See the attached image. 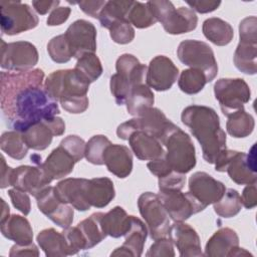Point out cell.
I'll use <instances>...</instances> for the list:
<instances>
[{"label": "cell", "instance_id": "cell-32", "mask_svg": "<svg viewBox=\"0 0 257 257\" xmlns=\"http://www.w3.org/2000/svg\"><path fill=\"white\" fill-rule=\"evenodd\" d=\"M202 31L205 37L218 46L229 44L234 36L233 27L225 20L218 17H211L203 22Z\"/></svg>", "mask_w": 257, "mask_h": 257}, {"label": "cell", "instance_id": "cell-60", "mask_svg": "<svg viewBox=\"0 0 257 257\" xmlns=\"http://www.w3.org/2000/svg\"><path fill=\"white\" fill-rule=\"evenodd\" d=\"M1 204H2V214H1V220L0 221H3V220H5L6 218L9 217L10 210H9V206L6 204V202L3 199H1Z\"/></svg>", "mask_w": 257, "mask_h": 257}, {"label": "cell", "instance_id": "cell-4", "mask_svg": "<svg viewBox=\"0 0 257 257\" xmlns=\"http://www.w3.org/2000/svg\"><path fill=\"white\" fill-rule=\"evenodd\" d=\"M161 143L167 149L164 157L173 171L187 174L196 166L195 146L189 135L175 123L161 139Z\"/></svg>", "mask_w": 257, "mask_h": 257}, {"label": "cell", "instance_id": "cell-22", "mask_svg": "<svg viewBox=\"0 0 257 257\" xmlns=\"http://www.w3.org/2000/svg\"><path fill=\"white\" fill-rule=\"evenodd\" d=\"M86 184L87 179L67 178L58 182L54 190L61 202L84 212L90 209V205L86 200Z\"/></svg>", "mask_w": 257, "mask_h": 257}, {"label": "cell", "instance_id": "cell-27", "mask_svg": "<svg viewBox=\"0 0 257 257\" xmlns=\"http://www.w3.org/2000/svg\"><path fill=\"white\" fill-rule=\"evenodd\" d=\"M2 235L18 245H29L33 243V231L29 221L20 215H11L0 221Z\"/></svg>", "mask_w": 257, "mask_h": 257}, {"label": "cell", "instance_id": "cell-7", "mask_svg": "<svg viewBox=\"0 0 257 257\" xmlns=\"http://www.w3.org/2000/svg\"><path fill=\"white\" fill-rule=\"evenodd\" d=\"M255 160V145L248 155L225 149L219 154L215 169L218 172H227L230 179L238 185H250L257 180Z\"/></svg>", "mask_w": 257, "mask_h": 257}, {"label": "cell", "instance_id": "cell-14", "mask_svg": "<svg viewBox=\"0 0 257 257\" xmlns=\"http://www.w3.org/2000/svg\"><path fill=\"white\" fill-rule=\"evenodd\" d=\"M38 209L54 224L61 228L70 227L73 222V207L63 203L57 197L54 187L47 186L36 197Z\"/></svg>", "mask_w": 257, "mask_h": 257}, {"label": "cell", "instance_id": "cell-13", "mask_svg": "<svg viewBox=\"0 0 257 257\" xmlns=\"http://www.w3.org/2000/svg\"><path fill=\"white\" fill-rule=\"evenodd\" d=\"M38 51L28 41L6 43L1 39V67L11 72L31 70L38 62Z\"/></svg>", "mask_w": 257, "mask_h": 257}, {"label": "cell", "instance_id": "cell-34", "mask_svg": "<svg viewBox=\"0 0 257 257\" xmlns=\"http://www.w3.org/2000/svg\"><path fill=\"white\" fill-rule=\"evenodd\" d=\"M102 228L106 236L112 238L122 237L128 229L130 216L120 206H115L101 218Z\"/></svg>", "mask_w": 257, "mask_h": 257}, {"label": "cell", "instance_id": "cell-16", "mask_svg": "<svg viewBox=\"0 0 257 257\" xmlns=\"http://www.w3.org/2000/svg\"><path fill=\"white\" fill-rule=\"evenodd\" d=\"M64 36L68 42L73 58H80L85 53L96 50V28L84 19H78L66 29Z\"/></svg>", "mask_w": 257, "mask_h": 257}, {"label": "cell", "instance_id": "cell-41", "mask_svg": "<svg viewBox=\"0 0 257 257\" xmlns=\"http://www.w3.org/2000/svg\"><path fill=\"white\" fill-rule=\"evenodd\" d=\"M127 21L140 29L148 28L157 22L147 3L139 1H133L127 13Z\"/></svg>", "mask_w": 257, "mask_h": 257}, {"label": "cell", "instance_id": "cell-15", "mask_svg": "<svg viewBox=\"0 0 257 257\" xmlns=\"http://www.w3.org/2000/svg\"><path fill=\"white\" fill-rule=\"evenodd\" d=\"M158 196L174 222H184L194 214L206 209L190 192H160Z\"/></svg>", "mask_w": 257, "mask_h": 257}, {"label": "cell", "instance_id": "cell-10", "mask_svg": "<svg viewBox=\"0 0 257 257\" xmlns=\"http://www.w3.org/2000/svg\"><path fill=\"white\" fill-rule=\"evenodd\" d=\"M138 207L153 240L170 237V216L157 194L143 193L138 199Z\"/></svg>", "mask_w": 257, "mask_h": 257}, {"label": "cell", "instance_id": "cell-36", "mask_svg": "<svg viewBox=\"0 0 257 257\" xmlns=\"http://www.w3.org/2000/svg\"><path fill=\"white\" fill-rule=\"evenodd\" d=\"M227 117L226 130L233 138H246L252 134L255 126V120L244 108L229 114Z\"/></svg>", "mask_w": 257, "mask_h": 257}, {"label": "cell", "instance_id": "cell-59", "mask_svg": "<svg viewBox=\"0 0 257 257\" xmlns=\"http://www.w3.org/2000/svg\"><path fill=\"white\" fill-rule=\"evenodd\" d=\"M12 172H13V168L9 167L6 164L5 158L3 156H1V181H0V188L4 189L7 188L11 183V176H12Z\"/></svg>", "mask_w": 257, "mask_h": 257}, {"label": "cell", "instance_id": "cell-31", "mask_svg": "<svg viewBox=\"0 0 257 257\" xmlns=\"http://www.w3.org/2000/svg\"><path fill=\"white\" fill-rule=\"evenodd\" d=\"M154 101L155 97L151 88L147 83H140L132 88L124 104L126 105L127 112L136 117L153 107Z\"/></svg>", "mask_w": 257, "mask_h": 257}, {"label": "cell", "instance_id": "cell-50", "mask_svg": "<svg viewBox=\"0 0 257 257\" xmlns=\"http://www.w3.org/2000/svg\"><path fill=\"white\" fill-rule=\"evenodd\" d=\"M239 37L241 42L257 44V18L249 16L239 24Z\"/></svg>", "mask_w": 257, "mask_h": 257}, {"label": "cell", "instance_id": "cell-5", "mask_svg": "<svg viewBox=\"0 0 257 257\" xmlns=\"http://www.w3.org/2000/svg\"><path fill=\"white\" fill-rule=\"evenodd\" d=\"M116 73L110 77V92L118 105L125 103L132 88L140 83H146L148 66L141 63L133 54L124 53L115 62Z\"/></svg>", "mask_w": 257, "mask_h": 257}, {"label": "cell", "instance_id": "cell-47", "mask_svg": "<svg viewBox=\"0 0 257 257\" xmlns=\"http://www.w3.org/2000/svg\"><path fill=\"white\" fill-rule=\"evenodd\" d=\"M85 145L86 143L80 137L75 135L67 136L59 144V146H61L71 155V157L74 159L76 163L79 162L84 157Z\"/></svg>", "mask_w": 257, "mask_h": 257}, {"label": "cell", "instance_id": "cell-20", "mask_svg": "<svg viewBox=\"0 0 257 257\" xmlns=\"http://www.w3.org/2000/svg\"><path fill=\"white\" fill-rule=\"evenodd\" d=\"M51 182L52 180L38 164L36 166H19L13 169L10 185L36 197Z\"/></svg>", "mask_w": 257, "mask_h": 257}, {"label": "cell", "instance_id": "cell-37", "mask_svg": "<svg viewBox=\"0 0 257 257\" xmlns=\"http://www.w3.org/2000/svg\"><path fill=\"white\" fill-rule=\"evenodd\" d=\"M132 4L133 1L125 0L106 1V4L98 17L100 25L106 29H109L111 25L117 21H127V13Z\"/></svg>", "mask_w": 257, "mask_h": 257}, {"label": "cell", "instance_id": "cell-23", "mask_svg": "<svg viewBox=\"0 0 257 257\" xmlns=\"http://www.w3.org/2000/svg\"><path fill=\"white\" fill-rule=\"evenodd\" d=\"M148 228L138 217L130 216L128 229L123 235V244L110 253V256H133L140 257L143 254L144 246L148 236Z\"/></svg>", "mask_w": 257, "mask_h": 257}, {"label": "cell", "instance_id": "cell-51", "mask_svg": "<svg viewBox=\"0 0 257 257\" xmlns=\"http://www.w3.org/2000/svg\"><path fill=\"white\" fill-rule=\"evenodd\" d=\"M8 195L11 199L13 206L18 211H20L24 216H27L30 213L31 203H30V198L26 192L13 188L8 191Z\"/></svg>", "mask_w": 257, "mask_h": 257}, {"label": "cell", "instance_id": "cell-35", "mask_svg": "<svg viewBox=\"0 0 257 257\" xmlns=\"http://www.w3.org/2000/svg\"><path fill=\"white\" fill-rule=\"evenodd\" d=\"M257 44L239 41L234 53L233 61L238 70L253 75L257 71Z\"/></svg>", "mask_w": 257, "mask_h": 257}, {"label": "cell", "instance_id": "cell-43", "mask_svg": "<svg viewBox=\"0 0 257 257\" xmlns=\"http://www.w3.org/2000/svg\"><path fill=\"white\" fill-rule=\"evenodd\" d=\"M74 68L83 74L90 83L95 81L103 71L101 62L95 53L83 54L77 59Z\"/></svg>", "mask_w": 257, "mask_h": 257}, {"label": "cell", "instance_id": "cell-52", "mask_svg": "<svg viewBox=\"0 0 257 257\" xmlns=\"http://www.w3.org/2000/svg\"><path fill=\"white\" fill-rule=\"evenodd\" d=\"M79 6V8L87 15L97 18L99 17L100 12L106 4V1L103 0H94V1H80L78 3H74Z\"/></svg>", "mask_w": 257, "mask_h": 257}, {"label": "cell", "instance_id": "cell-48", "mask_svg": "<svg viewBox=\"0 0 257 257\" xmlns=\"http://www.w3.org/2000/svg\"><path fill=\"white\" fill-rule=\"evenodd\" d=\"M62 233L65 237V240H66V243L68 246L69 255H74V254H77L81 250H86L85 242H84L83 237H82L79 229L77 228V226L64 228Z\"/></svg>", "mask_w": 257, "mask_h": 257}, {"label": "cell", "instance_id": "cell-42", "mask_svg": "<svg viewBox=\"0 0 257 257\" xmlns=\"http://www.w3.org/2000/svg\"><path fill=\"white\" fill-rule=\"evenodd\" d=\"M110 141L103 135H95L91 137L85 145L84 157L87 162L93 165H104L103 155L105 149L110 145Z\"/></svg>", "mask_w": 257, "mask_h": 257}, {"label": "cell", "instance_id": "cell-19", "mask_svg": "<svg viewBox=\"0 0 257 257\" xmlns=\"http://www.w3.org/2000/svg\"><path fill=\"white\" fill-rule=\"evenodd\" d=\"M204 255L208 257L252 256L244 248L239 247V237L231 228H221L216 231L208 240Z\"/></svg>", "mask_w": 257, "mask_h": 257}, {"label": "cell", "instance_id": "cell-26", "mask_svg": "<svg viewBox=\"0 0 257 257\" xmlns=\"http://www.w3.org/2000/svg\"><path fill=\"white\" fill-rule=\"evenodd\" d=\"M103 163L111 174L124 179L133 171L132 151L126 146L110 144L105 149Z\"/></svg>", "mask_w": 257, "mask_h": 257}, {"label": "cell", "instance_id": "cell-54", "mask_svg": "<svg viewBox=\"0 0 257 257\" xmlns=\"http://www.w3.org/2000/svg\"><path fill=\"white\" fill-rule=\"evenodd\" d=\"M71 9L69 7H57L54 10H52L47 18V25L48 26H56L64 23L69 15H70Z\"/></svg>", "mask_w": 257, "mask_h": 257}, {"label": "cell", "instance_id": "cell-25", "mask_svg": "<svg viewBox=\"0 0 257 257\" xmlns=\"http://www.w3.org/2000/svg\"><path fill=\"white\" fill-rule=\"evenodd\" d=\"M127 141L132 152L142 161H154L165 155L160 140L144 131H136Z\"/></svg>", "mask_w": 257, "mask_h": 257}, {"label": "cell", "instance_id": "cell-39", "mask_svg": "<svg viewBox=\"0 0 257 257\" xmlns=\"http://www.w3.org/2000/svg\"><path fill=\"white\" fill-rule=\"evenodd\" d=\"M215 213L222 218L236 216L242 209L240 194L237 190L226 189L222 198L213 204Z\"/></svg>", "mask_w": 257, "mask_h": 257}, {"label": "cell", "instance_id": "cell-3", "mask_svg": "<svg viewBox=\"0 0 257 257\" xmlns=\"http://www.w3.org/2000/svg\"><path fill=\"white\" fill-rule=\"evenodd\" d=\"M89 80L75 68L51 72L44 81V88L62 108L70 113L84 112L89 104Z\"/></svg>", "mask_w": 257, "mask_h": 257}, {"label": "cell", "instance_id": "cell-29", "mask_svg": "<svg viewBox=\"0 0 257 257\" xmlns=\"http://www.w3.org/2000/svg\"><path fill=\"white\" fill-rule=\"evenodd\" d=\"M115 196L112 181L107 177L93 178L86 184V200L90 207L104 208Z\"/></svg>", "mask_w": 257, "mask_h": 257}, {"label": "cell", "instance_id": "cell-18", "mask_svg": "<svg viewBox=\"0 0 257 257\" xmlns=\"http://www.w3.org/2000/svg\"><path fill=\"white\" fill-rule=\"evenodd\" d=\"M178 76L179 69L174 62L165 55H158L149 63L146 83L157 91H165L173 86Z\"/></svg>", "mask_w": 257, "mask_h": 257}, {"label": "cell", "instance_id": "cell-24", "mask_svg": "<svg viewBox=\"0 0 257 257\" xmlns=\"http://www.w3.org/2000/svg\"><path fill=\"white\" fill-rule=\"evenodd\" d=\"M170 238L177 247L180 256H202L201 241L196 230L187 223L175 222L170 227Z\"/></svg>", "mask_w": 257, "mask_h": 257}, {"label": "cell", "instance_id": "cell-45", "mask_svg": "<svg viewBox=\"0 0 257 257\" xmlns=\"http://www.w3.org/2000/svg\"><path fill=\"white\" fill-rule=\"evenodd\" d=\"M108 30L111 39L118 44H127L135 38V29L126 20L113 23Z\"/></svg>", "mask_w": 257, "mask_h": 257}, {"label": "cell", "instance_id": "cell-38", "mask_svg": "<svg viewBox=\"0 0 257 257\" xmlns=\"http://www.w3.org/2000/svg\"><path fill=\"white\" fill-rule=\"evenodd\" d=\"M0 147L5 154L14 160L24 159L29 150L23 140L22 133L14 130L2 134Z\"/></svg>", "mask_w": 257, "mask_h": 257}, {"label": "cell", "instance_id": "cell-55", "mask_svg": "<svg viewBox=\"0 0 257 257\" xmlns=\"http://www.w3.org/2000/svg\"><path fill=\"white\" fill-rule=\"evenodd\" d=\"M165 156V155H164ZM161 157L157 160L154 161H150L147 164V167L149 169V171L155 175L156 177L160 178L163 176H166L167 174H169L170 172H172L173 170L170 168V166L168 165V163L165 160V157Z\"/></svg>", "mask_w": 257, "mask_h": 257}, {"label": "cell", "instance_id": "cell-8", "mask_svg": "<svg viewBox=\"0 0 257 257\" xmlns=\"http://www.w3.org/2000/svg\"><path fill=\"white\" fill-rule=\"evenodd\" d=\"M178 58L190 68L201 70L211 82L218 73V64L212 48L206 42L187 39L182 41L177 49Z\"/></svg>", "mask_w": 257, "mask_h": 257}, {"label": "cell", "instance_id": "cell-40", "mask_svg": "<svg viewBox=\"0 0 257 257\" xmlns=\"http://www.w3.org/2000/svg\"><path fill=\"white\" fill-rule=\"evenodd\" d=\"M206 83V75L196 68L184 69L178 79L179 88L187 94H196L200 92Z\"/></svg>", "mask_w": 257, "mask_h": 257}, {"label": "cell", "instance_id": "cell-57", "mask_svg": "<svg viewBox=\"0 0 257 257\" xmlns=\"http://www.w3.org/2000/svg\"><path fill=\"white\" fill-rule=\"evenodd\" d=\"M9 256H39V251L34 243H31L29 245L15 244L11 247Z\"/></svg>", "mask_w": 257, "mask_h": 257}, {"label": "cell", "instance_id": "cell-17", "mask_svg": "<svg viewBox=\"0 0 257 257\" xmlns=\"http://www.w3.org/2000/svg\"><path fill=\"white\" fill-rule=\"evenodd\" d=\"M65 123L59 116H53L37 122L22 133L23 140L29 149L43 151L47 149L53 137L63 135Z\"/></svg>", "mask_w": 257, "mask_h": 257}, {"label": "cell", "instance_id": "cell-12", "mask_svg": "<svg viewBox=\"0 0 257 257\" xmlns=\"http://www.w3.org/2000/svg\"><path fill=\"white\" fill-rule=\"evenodd\" d=\"M214 94L224 115L244 108L250 100L251 90L242 78H220L214 84Z\"/></svg>", "mask_w": 257, "mask_h": 257}, {"label": "cell", "instance_id": "cell-33", "mask_svg": "<svg viewBox=\"0 0 257 257\" xmlns=\"http://www.w3.org/2000/svg\"><path fill=\"white\" fill-rule=\"evenodd\" d=\"M104 213L96 212L91 214L88 218L82 220L77 224L83 240L85 242V249H91L97 244H99L106 236L102 224L101 218Z\"/></svg>", "mask_w": 257, "mask_h": 257}, {"label": "cell", "instance_id": "cell-49", "mask_svg": "<svg viewBox=\"0 0 257 257\" xmlns=\"http://www.w3.org/2000/svg\"><path fill=\"white\" fill-rule=\"evenodd\" d=\"M147 257H174V243L170 237L155 240L146 253Z\"/></svg>", "mask_w": 257, "mask_h": 257}, {"label": "cell", "instance_id": "cell-28", "mask_svg": "<svg viewBox=\"0 0 257 257\" xmlns=\"http://www.w3.org/2000/svg\"><path fill=\"white\" fill-rule=\"evenodd\" d=\"M75 163L76 162L71 155L61 146H58L52 150L44 163H40V166L46 175L53 181L69 175L72 172Z\"/></svg>", "mask_w": 257, "mask_h": 257}, {"label": "cell", "instance_id": "cell-44", "mask_svg": "<svg viewBox=\"0 0 257 257\" xmlns=\"http://www.w3.org/2000/svg\"><path fill=\"white\" fill-rule=\"evenodd\" d=\"M47 52L50 58L56 63L68 62L72 57L68 42L64 34L57 35L49 40L47 43Z\"/></svg>", "mask_w": 257, "mask_h": 257}, {"label": "cell", "instance_id": "cell-2", "mask_svg": "<svg viewBox=\"0 0 257 257\" xmlns=\"http://www.w3.org/2000/svg\"><path fill=\"white\" fill-rule=\"evenodd\" d=\"M181 119L201 145L203 159L215 164L219 154L226 149V134L217 112L212 107L193 104L184 108Z\"/></svg>", "mask_w": 257, "mask_h": 257}, {"label": "cell", "instance_id": "cell-11", "mask_svg": "<svg viewBox=\"0 0 257 257\" xmlns=\"http://www.w3.org/2000/svg\"><path fill=\"white\" fill-rule=\"evenodd\" d=\"M173 124L161 109L153 106L140 116L120 123L116 128V135L119 139L127 141L130 136L136 131H144L153 135L161 142V139Z\"/></svg>", "mask_w": 257, "mask_h": 257}, {"label": "cell", "instance_id": "cell-1", "mask_svg": "<svg viewBox=\"0 0 257 257\" xmlns=\"http://www.w3.org/2000/svg\"><path fill=\"white\" fill-rule=\"evenodd\" d=\"M0 77L1 110L14 131L23 133L31 125L60 112L57 101L44 88L42 69L2 71Z\"/></svg>", "mask_w": 257, "mask_h": 257}, {"label": "cell", "instance_id": "cell-46", "mask_svg": "<svg viewBox=\"0 0 257 257\" xmlns=\"http://www.w3.org/2000/svg\"><path fill=\"white\" fill-rule=\"evenodd\" d=\"M186 183L185 174H181L175 171L170 172L166 176L159 178V191L169 192V191H182Z\"/></svg>", "mask_w": 257, "mask_h": 257}, {"label": "cell", "instance_id": "cell-56", "mask_svg": "<svg viewBox=\"0 0 257 257\" xmlns=\"http://www.w3.org/2000/svg\"><path fill=\"white\" fill-rule=\"evenodd\" d=\"M241 197L242 206H244L246 209H253L257 205V192H256V183L247 185L243 192Z\"/></svg>", "mask_w": 257, "mask_h": 257}, {"label": "cell", "instance_id": "cell-21", "mask_svg": "<svg viewBox=\"0 0 257 257\" xmlns=\"http://www.w3.org/2000/svg\"><path fill=\"white\" fill-rule=\"evenodd\" d=\"M226 191L225 185L205 172H196L189 178V192L206 208L218 202Z\"/></svg>", "mask_w": 257, "mask_h": 257}, {"label": "cell", "instance_id": "cell-9", "mask_svg": "<svg viewBox=\"0 0 257 257\" xmlns=\"http://www.w3.org/2000/svg\"><path fill=\"white\" fill-rule=\"evenodd\" d=\"M39 19L33 9L20 1H0V26L3 34L16 35L35 28Z\"/></svg>", "mask_w": 257, "mask_h": 257}, {"label": "cell", "instance_id": "cell-6", "mask_svg": "<svg viewBox=\"0 0 257 257\" xmlns=\"http://www.w3.org/2000/svg\"><path fill=\"white\" fill-rule=\"evenodd\" d=\"M147 5L156 20L161 22L169 34H184L195 30L197 27L198 17L191 8L184 6L175 8L173 3L168 0L148 1Z\"/></svg>", "mask_w": 257, "mask_h": 257}, {"label": "cell", "instance_id": "cell-30", "mask_svg": "<svg viewBox=\"0 0 257 257\" xmlns=\"http://www.w3.org/2000/svg\"><path fill=\"white\" fill-rule=\"evenodd\" d=\"M36 241L48 257H63L69 255L68 246L63 233L53 228L40 231L36 237Z\"/></svg>", "mask_w": 257, "mask_h": 257}, {"label": "cell", "instance_id": "cell-53", "mask_svg": "<svg viewBox=\"0 0 257 257\" xmlns=\"http://www.w3.org/2000/svg\"><path fill=\"white\" fill-rule=\"evenodd\" d=\"M187 4L191 9L198 13H209L213 12L221 5V1L214 0H198V1H187Z\"/></svg>", "mask_w": 257, "mask_h": 257}, {"label": "cell", "instance_id": "cell-58", "mask_svg": "<svg viewBox=\"0 0 257 257\" xmlns=\"http://www.w3.org/2000/svg\"><path fill=\"white\" fill-rule=\"evenodd\" d=\"M59 1L58 0H46V1H32V6L34 8V10L40 14V15H44L49 11L54 10L55 8L58 7L59 5Z\"/></svg>", "mask_w": 257, "mask_h": 257}]
</instances>
